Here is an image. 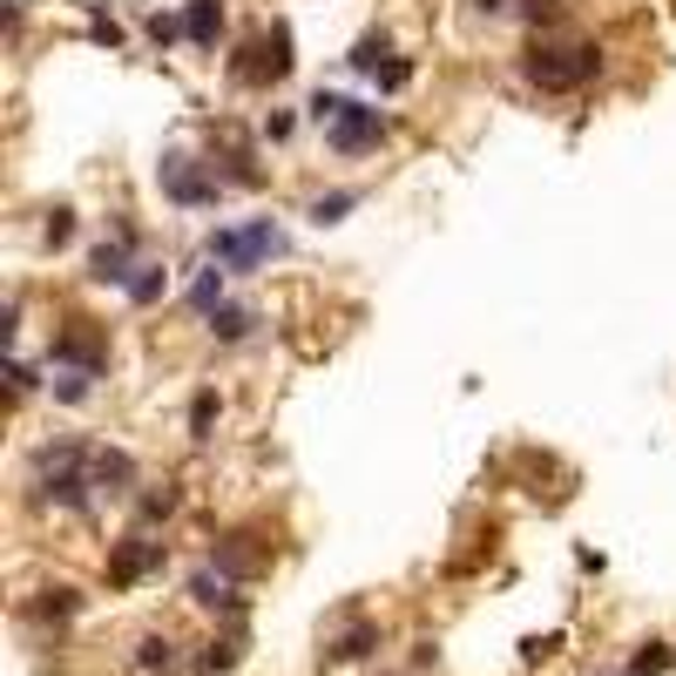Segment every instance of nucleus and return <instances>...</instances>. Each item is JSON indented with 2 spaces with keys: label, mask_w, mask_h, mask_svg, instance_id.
Instances as JSON below:
<instances>
[{
  "label": "nucleus",
  "mask_w": 676,
  "mask_h": 676,
  "mask_svg": "<svg viewBox=\"0 0 676 676\" xmlns=\"http://www.w3.org/2000/svg\"><path fill=\"white\" fill-rule=\"evenodd\" d=\"M251 325H257V311H251V305H224V311H210V332H217L224 345H237Z\"/></svg>",
  "instance_id": "dca6fc26"
},
{
  "label": "nucleus",
  "mask_w": 676,
  "mask_h": 676,
  "mask_svg": "<svg viewBox=\"0 0 676 676\" xmlns=\"http://www.w3.org/2000/svg\"><path fill=\"white\" fill-rule=\"evenodd\" d=\"M406 676H413V669H406Z\"/></svg>",
  "instance_id": "7c9ffc66"
},
{
  "label": "nucleus",
  "mask_w": 676,
  "mask_h": 676,
  "mask_svg": "<svg viewBox=\"0 0 676 676\" xmlns=\"http://www.w3.org/2000/svg\"><path fill=\"white\" fill-rule=\"evenodd\" d=\"M42 501H61V507H89L95 501V447L89 440H61L42 454V473H34Z\"/></svg>",
  "instance_id": "f257e3e1"
},
{
  "label": "nucleus",
  "mask_w": 676,
  "mask_h": 676,
  "mask_svg": "<svg viewBox=\"0 0 676 676\" xmlns=\"http://www.w3.org/2000/svg\"><path fill=\"white\" fill-rule=\"evenodd\" d=\"M95 488L102 494H129L136 488V460L115 454V447H95Z\"/></svg>",
  "instance_id": "f8f14e48"
},
{
  "label": "nucleus",
  "mask_w": 676,
  "mask_h": 676,
  "mask_svg": "<svg viewBox=\"0 0 676 676\" xmlns=\"http://www.w3.org/2000/svg\"><path fill=\"white\" fill-rule=\"evenodd\" d=\"M210 420H217V392H196V406H190V433H196V440L210 433Z\"/></svg>",
  "instance_id": "4be33fe9"
},
{
  "label": "nucleus",
  "mask_w": 676,
  "mask_h": 676,
  "mask_svg": "<svg viewBox=\"0 0 676 676\" xmlns=\"http://www.w3.org/2000/svg\"><path fill=\"white\" fill-rule=\"evenodd\" d=\"M217 34H224V8H217V0H190V14H183V42L210 48Z\"/></svg>",
  "instance_id": "ddd939ff"
},
{
  "label": "nucleus",
  "mask_w": 676,
  "mask_h": 676,
  "mask_svg": "<svg viewBox=\"0 0 676 676\" xmlns=\"http://www.w3.org/2000/svg\"><path fill=\"white\" fill-rule=\"evenodd\" d=\"M68 237H75V210H55L48 217V244H68Z\"/></svg>",
  "instance_id": "a878e982"
},
{
  "label": "nucleus",
  "mask_w": 676,
  "mask_h": 676,
  "mask_svg": "<svg viewBox=\"0 0 676 676\" xmlns=\"http://www.w3.org/2000/svg\"><path fill=\"white\" fill-rule=\"evenodd\" d=\"M669 663H676V650L663 643V635H650V643H643V650L629 656V676H663Z\"/></svg>",
  "instance_id": "f3484780"
},
{
  "label": "nucleus",
  "mask_w": 676,
  "mask_h": 676,
  "mask_svg": "<svg viewBox=\"0 0 676 676\" xmlns=\"http://www.w3.org/2000/svg\"><path fill=\"white\" fill-rule=\"evenodd\" d=\"M345 68H352V75H373L379 89H406V75H413L400 55H392V42H386V34H359V48L345 55Z\"/></svg>",
  "instance_id": "0eeeda50"
},
{
  "label": "nucleus",
  "mask_w": 676,
  "mask_h": 676,
  "mask_svg": "<svg viewBox=\"0 0 676 676\" xmlns=\"http://www.w3.org/2000/svg\"><path fill=\"white\" fill-rule=\"evenodd\" d=\"M136 669H176V643H170V635H142V643H136Z\"/></svg>",
  "instance_id": "a211bd4d"
},
{
  "label": "nucleus",
  "mask_w": 676,
  "mask_h": 676,
  "mask_svg": "<svg viewBox=\"0 0 676 676\" xmlns=\"http://www.w3.org/2000/svg\"><path fill=\"white\" fill-rule=\"evenodd\" d=\"M473 8H481V14H501V8H507V0H473Z\"/></svg>",
  "instance_id": "c85d7f7f"
},
{
  "label": "nucleus",
  "mask_w": 676,
  "mask_h": 676,
  "mask_svg": "<svg viewBox=\"0 0 676 676\" xmlns=\"http://www.w3.org/2000/svg\"><path fill=\"white\" fill-rule=\"evenodd\" d=\"M237 650H244V635H217V643L196 656V669H204V676H224V669H237Z\"/></svg>",
  "instance_id": "6ab92c4d"
},
{
  "label": "nucleus",
  "mask_w": 676,
  "mask_h": 676,
  "mask_svg": "<svg viewBox=\"0 0 676 676\" xmlns=\"http://www.w3.org/2000/svg\"><path fill=\"white\" fill-rule=\"evenodd\" d=\"M609 676H629V669H609Z\"/></svg>",
  "instance_id": "c756f323"
},
{
  "label": "nucleus",
  "mask_w": 676,
  "mask_h": 676,
  "mask_svg": "<svg viewBox=\"0 0 676 676\" xmlns=\"http://www.w3.org/2000/svg\"><path fill=\"white\" fill-rule=\"evenodd\" d=\"M554 650H562V635H528V650H522V656H528V663H541V656H554Z\"/></svg>",
  "instance_id": "bb28decb"
},
{
  "label": "nucleus",
  "mask_w": 676,
  "mask_h": 676,
  "mask_svg": "<svg viewBox=\"0 0 676 676\" xmlns=\"http://www.w3.org/2000/svg\"><path fill=\"white\" fill-rule=\"evenodd\" d=\"M522 68H528L535 89H582V82H595V68H603V48L595 42H535Z\"/></svg>",
  "instance_id": "f03ea898"
},
{
  "label": "nucleus",
  "mask_w": 676,
  "mask_h": 676,
  "mask_svg": "<svg viewBox=\"0 0 676 676\" xmlns=\"http://www.w3.org/2000/svg\"><path fill=\"white\" fill-rule=\"evenodd\" d=\"M237 82H285L291 75V27L277 21L271 34H257V42L244 48V61H230Z\"/></svg>",
  "instance_id": "39448f33"
},
{
  "label": "nucleus",
  "mask_w": 676,
  "mask_h": 676,
  "mask_svg": "<svg viewBox=\"0 0 676 676\" xmlns=\"http://www.w3.org/2000/svg\"><path fill=\"white\" fill-rule=\"evenodd\" d=\"M190 603H204V609H217V616H244V595L230 588V575H210V569L190 575Z\"/></svg>",
  "instance_id": "1a4fd4ad"
},
{
  "label": "nucleus",
  "mask_w": 676,
  "mask_h": 676,
  "mask_svg": "<svg viewBox=\"0 0 676 676\" xmlns=\"http://www.w3.org/2000/svg\"><path fill=\"white\" fill-rule=\"evenodd\" d=\"M55 400L82 406V400H89V379H82V373H55Z\"/></svg>",
  "instance_id": "5701e85b"
},
{
  "label": "nucleus",
  "mask_w": 676,
  "mask_h": 676,
  "mask_svg": "<svg viewBox=\"0 0 676 676\" xmlns=\"http://www.w3.org/2000/svg\"><path fill=\"white\" fill-rule=\"evenodd\" d=\"M183 305H190V311H204V318H210V311H224V305H230V298H224V271H204V277H196V285L183 291Z\"/></svg>",
  "instance_id": "2eb2a0df"
},
{
  "label": "nucleus",
  "mask_w": 676,
  "mask_h": 676,
  "mask_svg": "<svg viewBox=\"0 0 676 676\" xmlns=\"http://www.w3.org/2000/svg\"><path fill=\"white\" fill-rule=\"evenodd\" d=\"M75 609H82V595H75V588H48L42 616H75Z\"/></svg>",
  "instance_id": "393cba45"
},
{
  "label": "nucleus",
  "mask_w": 676,
  "mask_h": 676,
  "mask_svg": "<svg viewBox=\"0 0 676 676\" xmlns=\"http://www.w3.org/2000/svg\"><path fill=\"white\" fill-rule=\"evenodd\" d=\"M325 142H332L339 156H366V149L386 142V115H379L373 102H345V115L325 129Z\"/></svg>",
  "instance_id": "423d86ee"
},
{
  "label": "nucleus",
  "mask_w": 676,
  "mask_h": 676,
  "mask_svg": "<svg viewBox=\"0 0 676 676\" xmlns=\"http://www.w3.org/2000/svg\"><path fill=\"white\" fill-rule=\"evenodd\" d=\"M379 650V622H352V629H339V635H325V663H359V656H373Z\"/></svg>",
  "instance_id": "9d476101"
},
{
  "label": "nucleus",
  "mask_w": 676,
  "mask_h": 676,
  "mask_svg": "<svg viewBox=\"0 0 676 676\" xmlns=\"http://www.w3.org/2000/svg\"><path fill=\"white\" fill-rule=\"evenodd\" d=\"M359 204H366V190H325V196H311L305 217L325 230V224H345V210H359Z\"/></svg>",
  "instance_id": "4468645a"
},
{
  "label": "nucleus",
  "mask_w": 676,
  "mask_h": 676,
  "mask_svg": "<svg viewBox=\"0 0 676 676\" xmlns=\"http://www.w3.org/2000/svg\"><path fill=\"white\" fill-rule=\"evenodd\" d=\"M129 251H136V237H129V230L115 237V244H95V251H89V277H95V285H123V291H129V285H136V271H142Z\"/></svg>",
  "instance_id": "6e6552de"
},
{
  "label": "nucleus",
  "mask_w": 676,
  "mask_h": 676,
  "mask_svg": "<svg viewBox=\"0 0 676 676\" xmlns=\"http://www.w3.org/2000/svg\"><path fill=\"white\" fill-rule=\"evenodd\" d=\"M163 291H170V271H163V264H142V271H136V285H129V298H136V305H156Z\"/></svg>",
  "instance_id": "aec40b11"
},
{
  "label": "nucleus",
  "mask_w": 676,
  "mask_h": 676,
  "mask_svg": "<svg viewBox=\"0 0 676 676\" xmlns=\"http://www.w3.org/2000/svg\"><path fill=\"white\" fill-rule=\"evenodd\" d=\"M156 183H163V196H170V204H183V210H204V204H217V196H224V176H217V170H196L190 149H170L163 170H156Z\"/></svg>",
  "instance_id": "20e7f679"
},
{
  "label": "nucleus",
  "mask_w": 676,
  "mask_h": 676,
  "mask_svg": "<svg viewBox=\"0 0 676 676\" xmlns=\"http://www.w3.org/2000/svg\"><path fill=\"white\" fill-rule=\"evenodd\" d=\"M89 34H95V42H108V48H115V42H123V27H115V21H102V14L89 21Z\"/></svg>",
  "instance_id": "cd10ccee"
},
{
  "label": "nucleus",
  "mask_w": 676,
  "mask_h": 676,
  "mask_svg": "<svg viewBox=\"0 0 676 676\" xmlns=\"http://www.w3.org/2000/svg\"><path fill=\"white\" fill-rule=\"evenodd\" d=\"M156 562H163V548H156V541H142V535H129L123 548H115V562H108V575H115V582H136V575H149Z\"/></svg>",
  "instance_id": "9b49d317"
},
{
  "label": "nucleus",
  "mask_w": 676,
  "mask_h": 676,
  "mask_svg": "<svg viewBox=\"0 0 676 676\" xmlns=\"http://www.w3.org/2000/svg\"><path fill=\"white\" fill-rule=\"evenodd\" d=\"M204 251L224 271H257L264 257H285V230H277L271 217H257V224H237V230H210Z\"/></svg>",
  "instance_id": "7ed1b4c3"
},
{
  "label": "nucleus",
  "mask_w": 676,
  "mask_h": 676,
  "mask_svg": "<svg viewBox=\"0 0 676 676\" xmlns=\"http://www.w3.org/2000/svg\"><path fill=\"white\" fill-rule=\"evenodd\" d=\"M149 42H156V48L183 42V21H170V14H149Z\"/></svg>",
  "instance_id": "b1692460"
},
{
  "label": "nucleus",
  "mask_w": 676,
  "mask_h": 676,
  "mask_svg": "<svg viewBox=\"0 0 676 676\" xmlns=\"http://www.w3.org/2000/svg\"><path fill=\"white\" fill-rule=\"evenodd\" d=\"M345 102H352V95H332V89H318V95L305 102V115H311V123H318V129H332V123H339V115H345Z\"/></svg>",
  "instance_id": "412c9836"
}]
</instances>
